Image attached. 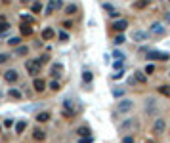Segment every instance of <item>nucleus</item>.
<instances>
[{"mask_svg": "<svg viewBox=\"0 0 170 143\" xmlns=\"http://www.w3.org/2000/svg\"><path fill=\"white\" fill-rule=\"evenodd\" d=\"M40 67H42V65H40L37 59H29V61H25V69H27V73H29L31 76H34V78H38Z\"/></svg>", "mask_w": 170, "mask_h": 143, "instance_id": "f257e3e1", "label": "nucleus"}, {"mask_svg": "<svg viewBox=\"0 0 170 143\" xmlns=\"http://www.w3.org/2000/svg\"><path fill=\"white\" fill-rule=\"evenodd\" d=\"M138 128V122L136 118H124L121 122V126H118V130L122 132V134H128V132H132V130H136Z\"/></svg>", "mask_w": 170, "mask_h": 143, "instance_id": "f03ea898", "label": "nucleus"}, {"mask_svg": "<svg viewBox=\"0 0 170 143\" xmlns=\"http://www.w3.org/2000/svg\"><path fill=\"white\" fill-rule=\"evenodd\" d=\"M164 33H166V27L159 21L151 23V27H149V34H151V36H163Z\"/></svg>", "mask_w": 170, "mask_h": 143, "instance_id": "7ed1b4c3", "label": "nucleus"}, {"mask_svg": "<svg viewBox=\"0 0 170 143\" xmlns=\"http://www.w3.org/2000/svg\"><path fill=\"white\" fill-rule=\"evenodd\" d=\"M147 59H151V61H168L170 55L164 54V52H157V50H149L147 52Z\"/></svg>", "mask_w": 170, "mask_h": 143, "instance_id": "20e7f679", "label": "nucleus"}, {"mask_svg": "<svg viewBox=\"0 0 170 143\" xmlns=\"http://www.w3.org/2000/svg\"><path fill=\"white\" fill-rule=\"evenodd\" d=\"M134 109V101L132 99H121L117 105V111L118 113H130V111Z\"/></svg>", "mask_w": 170, "mask_h": 143, "instance_id": "39448f33", "label": "nucleus"}, {"mask_svg": "<svg viewBox=\"0 0 170 143\" xmlns=\"http://www.w3.org/2000/svg\"><path fill=\"white\" fill-rule=\"evenodd\" d=\"M164 130H166V122H164V118H157L155 122H153V134L155 136H163Z\"/></svg>", "mask_w": 170, "mask_h": 143, "instance_id": "423d86ee", "label": "nucleus"}, {"mask_svg": "<svg viewBox=\"0 0 170 143\" xmlns=\"http://www.w3.org/2000/svg\"><path fill=\"white\" fill-rule=\"evenodd\" d=\"M126 27H128V21H126V19H117V21L113 23V29H115V31H118L121 34L126 31Z\"/></svg>", "mask_w": 170, "mask_h": 143, "instance_id": "0eeeda50", "label": "nucleus"}, {"mask_svg": "<svg viewBox=\"0 0 170 143\" xmlns=\"http://www.w3.org/2000/svg\"><path fill=\"white\" fill-rule=\"evenodd\" d=\"M147 36H149V33H145V31H134V34H132V38L136 42H145Z\"/></svg>", "mask_w": 170, "mask_h": 143, "instance_id": "6e6552de", "label": "nucleus"}, {"mask_svg": "<svg viewBox=\"0 0 170 143\" xmlns=\"http://www.w3.org/2000/svg\"><path fill=\"white\" fill-rule=\"evenodd\" d=\"M4 80H6V82H15V80H17V71L15 69H10V71H6V73H4Z\"/></svg>", "mask_w": 170, "mask_h": 143, "instance_id": "1a4fd4ad", "label": "nucleus"}, {"mask_svg": "<svg viewBox=\"0 0 170 143\" xmlns=\"http://www.w3.org/2000/svg\"><path fill=\"white\" fill-rule=\"evenodd\" d=\"M33 88L37 90V92H44V88H46V82L42 78H34L33 80Z\"/></svg>", "mask_w": 170, "mask_h": 143, "instance_id": "9d476101", "label": "nucleus"}, {"mask_svg": "<svg viewBox=\"0 0 170 143\" xmlns=\"http://www.w3.org/2000/svg\"><path fill=\"white\" fill-rule=\"evenodd\" d=\"M134 78H136V82H140V84H145L147 82V76H145L143 71H136V73H134Z\"/></svg>", "mask_w": 170, "mask_h": 143, "instance_id": "9b49d317", "label": "nucleus"}, {"mask_svg": "<svg viewBox=\"0 0 170 143\" xmlns=\"http://www.w3.org/2000/svg\"><path fill=\"white\" fill-rule=\"evenodd\" d=\"M149 4H151V0H136L134 2V10H145Z\"/></svg>", "mask_w": 170, "mask_h": 143, "instance_id": "f8f14e48", "label": "nucleus"}, {"mask_svg": "<svg viewBox=\"0 0 170 143\" xmlns=\"http://www.w3.org/2000/svg\"><path fill=\"white\" fill-rule=\"evenodd\" d=\"M55 36V33H54V29H50V27H46L44 31H42V38L44 40H52Z\"/></svg>", "mask_w": 170, "mask_h": 143, "instance_id": "ddd939ff", "label": "nucleus"}, {"mask_svg": "<svg viewBox=\"0 0 170 143\" xmlns=\"http://www.w3.org/2000/svg\"><path fill=\"white\" fill-rule=\"evenodd\" d=\"M25 128H27V122H25V120H19L17 124H15V134L21 136L23 132H25Z\"/></svg>", "mask_w": 170, "mask_h": 143, "instance_id": "4468645a", "label": "nucleus"}, {"mask_svg": "<svg viewBox=\"0 0 170 143\" xmlns=\"http://www.w3.org/2000/svg\"><path fill=\"white\" fill-rule=\"evenodd\" d=\"M33 137H34L37 141H42V139H46V132L40 130V128H37V130L33 132Z\"/></svg>", "mask_w": 170, "mask_h": 143, "instance_id": "2eb2a0df", "label": "nucleus"}, {"mask_svg": "<svg viewBox=\"0 0 170 143\" xmlns=\"http://www.w3.org/2000/svg\"><path fill=\"white\" fill-rule=\"evenodd\" d=\"M76 134H79L80 137H88V136L92 134V132H90V128H86V126H80V128L76 130Z\"/></svg>", "mask_w": 170, "mask_h": 143, "instance_id": "dca6fc26", "label": "nucleus"}, {"mask_svg": "<svg viewBox=\"0 0 170 143\" xmlns=\"http://www.w3.org/2000/svg\"><path fill=\"white\" fill-rule=\"evenodd\" d=\"M92 78H94V74H92L88 69H84V71H82V80H84L86 84H88V82H92Z\"/></svg>", "mask_w": 170, "mask_h": 143, "instance_id": "f3484780", "label": "nucleus"}, {"mask_svg": "<svg viewBox=\"0 0 170 143\" xmlns=\"http://www.w3.org/2000/svg\"><path fill=\"white\" fill-rule=\"evenodd\" d=\"M61 71H63V65H61V63H54V65H52V74H54V76L61 74Z\"/></svg>", "mask_w": 170, "mask_h": 143, "instance_id": "a211bd4d", "label": "nucleus"}, {"mask_svg": "<svg viewBox=\"0 0 170 143\" xmlns=\"http://www.w3.org/2000/svg\"><path fill=\"white\" fill-rule=\"evenodd\" d=\"M54 10H55V0H52V2H48V6H46L44 13H46V15H50V13H54Z\"/></svg>", "mask_w": 170, "mask_h": 143, "instance_id": "6ab92c4d", "label": "nucleus"}, {"mask_svg": "<svg viewBox=\"0 0 170 143\" xmlns=\"http://www.w3.org/2000/svg\"><path fill=\"white\" fill-rule=\"evenodd\" d=\"M37 120H38V122L50 120V113H46V111H44V113H38V115H37Z\"/></svg>", "mask_w": 170, "mask_h": 143, "instance_id": "aec40b11", "label": "nucleus"}, {"mask_svg": "<svg viewBox=\"0 0 170 143\" xmlns=\"http://www.w3.org/2000/svg\"><path fill=\"white\" fill-rule=\"evenodd\" d=\"M37 61H38L40 65H46V63H50V55H48V54H42V55H38Z\"/></svg>", "mask_w": 170, "mask_h": 143, "instance_id": "412c9836", "label": "nucleus"}, {"mask_svg": "<svg viewBox=\"0 0 170 143\" xmlns=\"http://www.w3.org/2000/svg\"><path fill=\"white\" fill-rule=\"evenodd\" d=\"M159 92H161L163 95H166V98H170V86H166V84L159 86Z\"/></svg>", "mask_w": 170, "mask_h": 143, "instance_id": "4be33fe9", "label": "nucleus"}, {"mask_svg": "<svg viewBox=\"0 0 170 143\" xmlns=\"http://www.w3.org/2000/svg\"><path fill=\"white\" fill-rule=\"evenodd\" d=\"M21 33L23 34H33V27L27 25V23H21Z\"/></svg>", "mask_w": 170, "mask_h": 143, "instance_id": "5701e85b", "label": "nucleus"}, {"mask_svg": "<svg viewBox=\"0 0 170 143\" xmlns=\"http://www.w3.org/2000/svg\"><path fill=\"white\" fill-rule=\"evenodd\" d=\"M76 12V6H75V4H67V6H65V13L67 15H73Z\"/></svg>", "mask_w": 170, "mask_h": 143, "instance_id": "b1692460", "label": "nucleus"}, {"mask_svg": "<svg viewBox=\"0 0 170 143\" xmlns=\"http://www.w3.org/2000/svg\"><path fill=\"white\" fill-rule=\"evenodd\" d=\"M143 73H145V74H153V73H155V65H153V63H147L145 69H143Z\"/></svg>", "mask_w": 170, "mask_h": 143, "instance_id": "393cba45", "label": "nucleus"}, {"mask_svg": "<svg viewBox=\"0 0 170 143\" xmlns=\"http://www.w3.org/2000/svg\"><path fill=\"white\" fill-rule=\"evenodd\" d=\"M10 27H12V25H10L8 21H0V34L6 33V31H10Z\"/></svg>", "mask_w": 170, "mask_h": 143, "instance_id": "a878e982", "label": "nucleus"}, {"mask_svg": "<svg viewBox=\"0 0 170 143\" xmlns=\"http://www.w3.org/2000/svg\"><path fill=\"white\" fill-rule=\"evenodd\" d=\"M15 54H17V55H27V54H29V48H25V46H19V48L15 50Z\"/></svg>", "mask_w": 170, "mask_h": 143, "instance_id": "bb28decb", "label": "nucleus"}, {"mask_svg": "<svg viewBox=\"0 0 170 143\" xmlns=\"http://www.w3.org/2000/svg\"><path fill=\"white\" fill-rule=\"evenodd\" d=\"M113 57H115L117 61H124V54L118 52V50H115V52H113Z\"/></svg>", "mask_w": 170, "mask_h": 143, "instance_id": "cd10ccee", "label": "nucleus"}, {"mask_svg": "<svg viewBox=\"0 0 170 143\" xmlns=\"http://www.w3.org/2000/svg\"><path fill=\"white\" fill-rule=\"evenodd\" d=\"M113 95H115V98H122V95H124V90L122 88H113Z\"/></svg>", "mask_w": 170, "mask_h": 143, "instance_id": "c85d7f7f", "label": "nucleus"}, {"mask_svg": "<svg viewBox=\"0 0 170 143\" xmlns=\"http://www.w3.org/2000/svg\"><path fill=\"white\" fill-rule=\"evenodd\" d=\"M10 98H15V99H19V98H21V92H19V90H10Z\"/></svg>", "mask_w": 170, "mask_h": 143, "instance_id": "c756f323", "label": "nucleus"}, {"mask_svg": "<svg viewBox=\"0 0 170 143\" xmlns=\"http://www.w3.org/2000/svg\"><path fill=\"white\" fill-rule=\"evenodd\" d=\"M19 42H21V38H19V36H13V38H10V40H8V44H10V46H19Z\"/></svg>", "mask_w": 170, "mask_h": 143, "instance_id": "7c9ffc66", "label": "nucleus"}, {"mask_svg": "<svg viewBox=\"0 0 170 143\" xmlns=\"http://www.w3.org/2000/svg\"><path fill=\"white\" fill-rule=\"evenodd\" d=\"M115 44H122V42H126V38H124V34H117L115 40H113Z\"/></svg>", "mask_w": 170, "mask_h": 143, "instance_id": "2f4dec72", "label": "nucleus"}, {"mask_svg": "<svg viewBox=\"0 0 170 143\" xmlns=\"http://www.w3.org/2000/svg\"><path fill=\"white\" fill-rule=\"evenodd\" d=\"M58 36H59V40H63V42H67V40H69V34H67L65 31H59Z\"/></svg>", "mask_w": 170, "mask_h": 143, "instance_id": "473e14b6", "label": "nucleus"}, {"mask_svg": "<svg viewBox=\"0 0 170 143\" xmlns=\"http://www.w3.org/2000/svg\"><path fill=\"white\" fill-rule=\"evenodd\" d=\"M50 90H54V92L59 90V82H58V80H52V82H50Z\"/></svg>", "mask_w": 170, "mask_h": 143, "instance_id": "72a5a7b5", "label": "nucleus"}, {"mask_svg": "<svg viewBox=\"0 0 170 143\" xmlns=\"http://www.w3.org/2000/svg\"><path fill=\"white\" fill-rule=\"evenodd\" d=\"M31 10H33L34 13H40V12H42V6H40V4H33V6H31Z\"/></svg>", "mask_w": 170, "mask_h": 143, "instance_id": "f704fd0d", "label": "nucleus"}, {"mask_svg": "<svg viewBox=\"0 0 170 143\" xmlns=\"http://www.w3.org/2000/svg\"><path fill=\"white\" fill-rule=\"evenodd\" d=\"M92 141H94V137H92V136H88V137H80V139H79V143H92Z\"/></svg>", "mask_w": 170, "mask_h": 143, "instance_id": "c9c22d12", "label": "nucleus"}, {"mask_svg": "<svg viewBox=\"0 0 170 143\" xmlns=\"http://www.w3.org/2000/svg\"><path fill=\"white\" fill-rule=\"evenodd\" d=\"M8 59H10V55H8V54H0V63H6Z\"/></svg>", "mask_w": 170, "mask_h": 143, "instance_id": "e433bc0d", "label": "nucleus"}, {"mask_svg": "<svg viewBox=\"0 0 170 143\" xmlns=\"http://www.w3.org/2000/svg\"><path fill=\"white\" fill-rule=\"evenodd\" d=\"M103 8H105V10H107V12H109V13H113V12H115V8H113L111 4H103Z\"/></svg>", "mask_w": 170, "mask_h": 143, "instance_id": "4c0bfd02", "label": "nucleus"}, {"mask_svg": "<svg viewBox=\"0 0 170 143\" xmlns=\"http://www.w3.org/2000/svg\"><path fill=\"white\" fill-rule=\"evenodd\" d=\"M122 143H134V137H130V136L122 137Z\"/></svg>", "mask_w": 170, "mask_h": 143, "instance_id": "58836bf2", "label": "nucleus"}, {"mask_svg": "<svg viewBox=\"0 0 170 143\" xmlns=\"http://www.w3.org/2000/svg\"><path fill=\"white\" fill-rule=\"evenodd\" d=\"M63 8V0H55V10H61Z\"/></svg>", "mask_w": 170, "mask_h": 143, "instance_id": "ea45409f", "label": "nucleus"}, {"mask_svg": "<svg viewBox=\"0 0 170 143\" xmlns=\"http://www.w3.org/2000/svg\"><path fill=\"white\" fill-rule=\"evenodd\" d=\"M113 67H115V69H121V71H122V61H115V63H113Z\"/></svg>", "mask_w": 170, "mask_h": 143, "instance_id": "a19ab883", "label": "nucleus"}, {"mask_svg": "<svg viewBox=\"0 0 170 143\" xmlns=\"http://www.w3.org/2000/svg\"><path fill=\"white\" fill-rule=\"evenodd\" d=\"M122 76H124V73L121 71V73H115V74H113V78H115V80H118V78H122Z\"/></svg>", "mask_w": 170, "mask_h": 143, "instance_id": "79ce46f5", "label": "nucleus"}, {"mask_svg": "<svg viewBox=\"0 0 170 143\" xmlns=\"http://www.w3.org/2000/svg\"><path fill=\"white\" fill-rule=\"evenodd\" d=\"M63 27H65V29H73V23H71V21H65Z\"/></svg>", "mask_w": 170, "mask_h": 143, "instance_id": "37998d69", "label": "nucleus"}, {"mask_svg": "<svg viewBox=\"0 0 170 143\" xmlns=\"http://www.w3.org/2000/svg\"><path fill=\"white\" fill-rule=\"evenodd\" d=\"M166 21H168V23H170V13H166Z\"/></svg>", "mask_w": 170, "mask_h": 143, "instance_id": "c03bdc74", "label": "nucleus"}, {"mask_svg": "<svg viewBox=\"0 0 170 143\" xmlns=\"http://www.w3.org/2000/svg\"><path fill=\"white\" fill-rule=\"evenodd\" d=\"M21 2H23V4H27V2H31V0H21Z\"/></svg>", "mask_w": 170, "mask_h": 143, "instance_id": "a18cd8bd", "label": "nucleus"}, {"mask_svg": "<svg viewBox=\"0 0 170 143\" xmlns=\"http://www.w3.org/2000/svg\"><path fill=\"white\" fill-rule=\"evenodd\" d=\"M0 132H2V126H0Z\"/></svg>", "mask_w": 170, "mask_h": 143, "instance_id": "49530a36", "label": "nucleus"}]
</instances>
